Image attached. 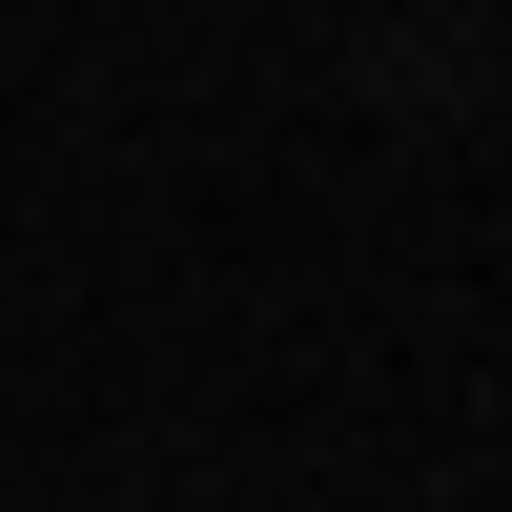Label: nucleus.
I'll use <instances>...</instances> for the list:
<instances>
[]
</instances>
